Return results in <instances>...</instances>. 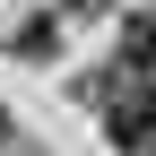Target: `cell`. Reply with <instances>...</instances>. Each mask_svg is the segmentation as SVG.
Returning <instances> with one entry per match:
<instances>
[{
	"label": "cell",
	"mask_w": 156,
	"mask_h": 156,
	"mask_svg": "<svg viewBox=\"0 0 156 156\" xmlns=\"http://www.w3.org/2000/svg\"><path fill=\"white\" fill-rule=\"evenodd\" d=\"M0 130H9V122H0Z\"/></svg>",
	"instance_id": "5b68a950"
},
{
	"label": "cell",
	"mask_w": 156,
	"mask_h": 156,
	"mask_svg": "<svg viewBox=\"0 0 156 156\" xmlns=\"http://www.w3.org/2000/svg\"><path fill=\"white\" fill-rule=\"evenodd\" d=\"M122 61L156 78V17H130V26H122Z\"/></svg>",
	"instance_id": "7a4b0ae2"
},
{
	"label": "cell",
	"mask_w": 156,
	"mask_h": 156,
	"mask_svg": "<svg viewBox=\"0 0 156 156\" xmlns=\"http://www.w3.org/2000/svg\"><path fill=\"white\" fill-rule=\"evenodd\" d=\"M17 52L44 61V52H52V17H26V26H17Z\"/></svg>",
	"instance_id": "3957f363"
},
{
	"label": "cell",
	"mask_w": 156,
	"mask_h": 156,
	"mask_svg": "<svg viewBox=\"0 0 156 156\" xmlns=\"http://www.w3.org/2000/svg\"><path fill=\"white\" fill-rule=\"evenodd\" d=\"M104 130H113V147L156 156V78H122V87H104Z\"/></svg>",
	"instance_id": "6da1fadb"
},
{
	"label": "cell",
	"mask_w": 156,
	"mask_h": 156,
	"mask_svg": "<svg viewBox=\"0 0 156 156\" xmlns=\"http://www.w3.org/2000/svg\"><path fill=\"white\" fill-rule=\"evenodd\" d=\"M61 9H95V0H61Z\"/></svg>",
	"instance_id": "277c9868"
}]
</instances>
